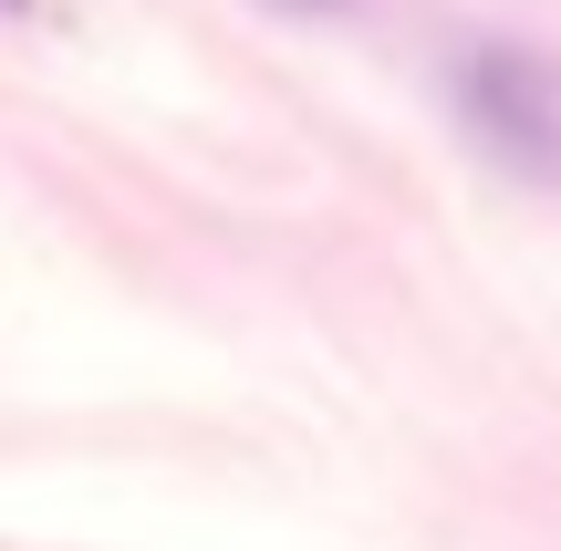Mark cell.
I'll return each instance as SVG.
<instances>
[{
    "mask_svg": "<svg viewBox=\"0 0 561 551\" xmlns=\"http://www.w3.org/2000/svg\"><path fill=\"white\" fill-rule=\"evenodd\" d=\"M447 94H458V125L530 187H561V62L530 53V42H468L447 62Z\"/></svg>",
    "mask_w": 561,
    "mask_h": 551,
    "instance_id": "6da1fadb",
    "label": "cell"
},
{
    "mask_svg": "<svg viewBox=\"0 0 561 551\" xmlns=\"http://www.w3.org/2000/svg\"><path fill=\"white\" fill-rule=\"evenodd\" d=\"M21 11H32V0H0V21H21Z\"/></svg>",
    "mask_w": 561,
    "mask_h": 551,
    "instance_id": "7a4b0ae2",
    "label": "cell"
}]
</instances>
